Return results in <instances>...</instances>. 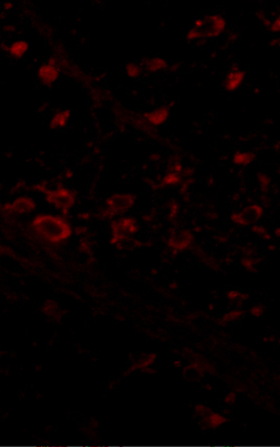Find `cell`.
I'll list each match as a JSON object with an SVG mask.
<instances>
[{"mask_svg": "<svg viewBox=\"0 0 280 447\" xmlns=\"http://www.w3.org/2000/svg\"><path fill=\"white\" fill-rule=\"evenodd\" d=\"M31 228L39 238L49 244H61L67 241L73 229L65 218L57 215L42 213L31 221Z\"/></svg>", "mask_w": 280, "mask_h": 447, "instance_id": "6da1fadb", "label": "cell"}, {"mask_svg": "<svg viewBox=\"0 0 280 447\" xmlns=\"http://www.w3.org/2000/svg\"><path fill=\"white\" fill-rule=\"evenodd\" d=\"M226 27V20L219 14H208L195 20L194 25L187 33L190 41L210 39L220 36Z\"/></svg>", "mask_w": 280, "mask_h": 447, "instance_id": "7a4b0ae2", "label": "cell"}, {"mask_svg": "<svg viewBox=\"0 0 280 447\" xmlns=\"http://www.w3.org/2000/svg\"><path fill=\"white\" fill-rule=\"evenodd\" d=\"M135 200V195L130 193H117L110 195L101 211V218L110 219L124 214L134 206Z\"/></svg>", "mask_w": 280, "mask_h": 447, "instance_id": "3957f363", "label": "cell"}, {"mask_svg": "<svg viewBox=\"0 0 280 447\" xmlns=\"http://www.w3.org/2000/svg\"><path fill=\"white\" fill-rule=\"evenodd\" d=\"M44 196L46 203L59 210L64 216H66L76 204V194L65 187H57L54 190L48 189Z\"/></svg>", "mask_w": 280, "mask_h": 447, "instance_id": "277c9868", "label": "cell"}, {"mask_svg": "<svg viewBox=\"0 0 280 447\" xmlns=\"http://www.w3.org/2000/svg\"><path fill=\"white\" fill-rule=\"evenodd\" d=\"M138 231L136 220L132 217H122L111 223L110 244L120 247L129 240Z\"/></svg>", "mask_w": 280, "mask_h": 447, "instance_id": "5b68a950", "label": "cell"}, {"mask_svg": "<svg viewBox=\"0 0 280 447\" xmlns=\"http://www.w3.org/2000/svg\"><path fill=\"white\" fill-rule=\"evenodd\" d=\"M36 201L29 196H19L1 206L2 212L10 215H25L36 210Z\"/></svg>", "mask_w": 280, "mask_h": 447, "instance_id": "8992f818", "label": "cell"}, {"mask_svg": "<svg viewBox=\"0 0 280 447\" xmlns=\"http://www.w3.org/2000/svg\"><path fill=\"white\" fill-rule=\"evenodd\" d=\"M264 213V207L260 205L247 206L241 211L234 212L231 215V220L238 226L247 227L252 222L262 218Z\"/></svg>", "mask_w": 280, "mask_h": 447, "instance_id": "52a82bcc", "label": "cell"}, {"mask_svg": "<svg viewBox=\"0 0 280 447\" xmlns=\"http://www.w3.org/2000/svg\"><path fill=\"white\" fill-rule=\"evenodd\" d=\"M60 74L61 70L57 66V61L55 58H49L46 63L40 65L37 70V80L44 86L54 84L59 79Z\"/></svg>", "mask_w": 280, "mask_h": 447, "instance_id": "ba28073f", "label": "cell"}, {"mask_svg": "<svg viewBox=\"0 0 280 447\" xmlns=\"http://www.w3.org/2000/svg\"><path fill=\"white\" fill-rule=\"evenodd\" d=\"M194 243V235L190 231L181 230L172 232L167 239V246L175 254L190 248Z\"/></svg>", "mask_w": 280, "mask_h": 447, "instance_id": "9c48e42d", "label": "cell"}, {"mask_svg": "<svg viewBox=\"0 0 280 447\" xmlns=\"http://www.w3.org/2000/svg\"><path fill=\"white\" fill-rule=\"evenodd\" d=\"M197 414L204 418L205 423L207 424V427L210 429H219L228 421L225 415L219 414L218 412L212 411L204 404L199 407Z\"/></svg>", "mask_w": 280, "mask_h": 447, "instance_id": "30bf717a", "label": "cell"}, {"mask_svg": "<svg viewBox=\"0 0 280 447\" xmlns=\"http://www.w3.org/2000/svg\"><path fill=\"white\" fill-rule=\"evenodd\" d=\"M169 116H170V107L168 106L159 107L150 111H148L144 114L146 121L152 126L163 125L165 121L168 120Z\"/></svg>", "mask_w": 280, "mask_h": 447, "instance_id": "8fae6325", "label": "cell"}, {"mask_svg": "<svg viewBox=\"0 0 280 447\" xmlns=\"http://www.w3.org/2000/svg\"><path fill=\"white\" fill-rule=\"evenodd\" d=\"M246 78V73L239 68H233L227 74L224 80V88L226 91L232 93L236 91L243 83Z\"/></svg>", "mask_w": 280, "mask_h": 447, "instance_id": "7c38bea8", "label": "cell"}, {"mask_svg": "<svg viewBox=\"0 0 280 447\" xmlns=\"http://www.w3.org/2000/svg\"><path fill=\"white\" fill-rule=\"evenodd\" d=\"M141 66L148 73L161 72L168 68V63L162 57L147 58L141 63Z\"/></svg>", "mask_w": 280, "mask_h": 447, "instance_id": "4fadbf2b", "label": "cell"}, {"mask_svg": "<svg viewBox=\"0 0 280 447\" xmlns=\"http://www.w3.org/2000/svg\"><path fill=\"white\" fill-rule=\"evenodd\" d=\"M29 43L25 39H18L12 42L9 46L7 52L11 57L14 59H21L23 56H25V53L29 50Z\"/></svg>", "mask_w": 280, "mask_h": 447, "instance_id": "5bb4252c", "label": "cell"}, {"mask_svg": "<svg viewBox=\"0 0 280 447\" xmlns=\"http://www.w3.org/2000/svg\"><path fill=\"white\" fill-rule=\"evenodd\" d=\"M71 117V110L69 109H64L58 110L53 114L49 121V127L51 129H62L66 126L67 122Z\"/></svg>", "mask_w": 280, "mask_h": 447, "instance_id": "9a60e30c", "label": "cell"}, {"mask_svg": "<svg viewBox=\"0 0 280 447\" xmlns=\"http://www.w3.org/2000/svg\"><path fill=\"white\" fill-rule=\"evenodd\" d=\"M256 159V155L249 151H238L233 154L232 162L234 165L239 166H247L252 164Z\"/></svg>", "mask_w": 280, "mask_h": 447, "instance_id": "2e32d148", "label": "cell"}, {"mask_svg": "<svg viewBox=\"0 0 280 447\" xmlns=\"http://www.w3.org/2000/svg\"><path fill=\"white\" fill-rule=\"evenodd\" d=\"M143 66H141V64H138V63H135V62H130L128 63L126 66H125V73L127 75V77L131 78V79H136L138 77L141 76V74L143 72Z\"/></svg>", "mask_w": 280, "mask_h": 447, "instance_id": "e0dca14e", "label": "cell"}, {"mask_svg": "<svg viewBox=\"0 0 280 447\" xmlns=\"http://www.w3.org/2000/svg\"><path fill=\"white\" fill-rule=\"evenodd\" d=\"M181 176L180 173L170 171L167 172L162 179V186H174L178 185L181 182Z\"/></svg>", "mask_w": 280, "mask_h": 447, "instance_id": "ac0fdd59", "label": "cell"}, {"mask_svg": "<svg viewBox=\"0 0 280 447\" xmlns=\"http://www.w3.org/2000/svg\"><path fill=\"white\" fill-rule=\"evenodd\" d=\"M243 315L244 311L239 310V309H234V310H231L230 312L222 316V318H221V322L225 323V324H228V323H231V322H233L235 320L240 319Z\"/></svg>", "mask_w": 280, "mask_h": 447, "instance_id": "d6986e66", "label": "cell"}, {"mask_svg": "<svg viewBox=\"0 0 280 447\" xmlns=\"http://www.w3.org/2000/svg\"><path fill=\"white\" fill-rule=\"evenodd\" d=\"M227 298L230 302H244L248 300L249 295L238 290H230L227 293Z\"/></svg>", "mask_w": 280, "mask_h": 447, "instance_id": "ffe728a7", "label": "cell"}, {"mask_svg": "<svg viewBox=\"0 0 280 447\" xmlns=\"http://www.w3.org/2000/svg\"><path fill=\"white\" fill-rule=\"evenodd\" d=\"M156 360V356L154 354H149L148 357L142 359L139 363H137V364L135 365L137 369L139 370H142V369H146L148 367H149V365H151L152 363H154Z\"/></svg>", "mask_w": 280, "mask_h": 447, "instance_id": "44dd1931", "label": "cell"}, {"mask_svg": "<svg viewBox=\"0 0 280 447\" xmlns=\"http://www.w3.org/2000/svg\"><path fill=\"white\" fill-rule=\"evenodd\" d=\"M242 265H243L244 268L247 271H252L255 269L256 265H257V262H256L255 259L252 258V257H245L242 262H241Z\"/></svg>", "mask_w": 280, "mask_h": 447, "instance_id": "7402d4cb", "label": "cell"}, {"mask_svg": "<svg viewBox=\"0 0 280 447\" xmlns=\"http://www.w3.org/2000/svg\"><path fill=\"white\" fill-rule=\"evenodd\" d=\"M249 313L251 315H253L255 317H260V316H262L264 314V308L262 305H254L253 307L250 308Z\"/></svg>", "mask_w": 280, "mask_h": 447, "instance_id": "603a6c76", "label": "cell"}, {"mask_svg": "<svg viewBox=\"0 0 280 447\" xmlns=\"http://www.w3.org/2000/svg\"><path fill=\"white\" fill-rule=\"evenodd\" d=\"M269 28H270V31L273 32V33H278V32H280V15H279L274 21L273 23L269 24Z\"/></svg>", "mask_w": 280, "mask_h": 447, "instance_id": "cb8c5ba5", "label": "cell"}, {"mask_svg": "<svg viewBox=\"0 0 280 447\" xmlns=\"http://www.w3.org/2000/svg\"><path fill=\"white\" fill-rule=\"evenodd\" d=\"M48 186L44 183V182H39V183H37L35 184L33 187H32V190L35 191V192H37V193H40V194H45L46 191L48 190Z\"/></svg>", "mask_w": 280, "mask_h": 447, "instance_id": "d4e9b609", "label": "cell"}, {"mask_svg": "<svg viewBox=\"0 0 280 447\" xmlns=\"http://www.w3.org/2000/svg\"><path fill=\"white\" fill-rule=\"evenodd\" d=\"M237 399V397H236V394L234 392H229L225 397H224V402L228 405H232L233 403H235Z\"/></svg>", "mask_w": 280, "mask_h": 447, "instance_id": "484cf974", "label": "cell"}, {"mask_svg": "<svg viewBox=\"0 0 280 447\" xmlns=\"http://www.w3.org/2000/svg\"><path fill=\"white\" fill-rule=\"evenodd\" d=\"M251 230H252V232L257 233V234H259V235H261V236H262L265 232H267V230L265 229L264 226L259 225V224L253 225V226L251 227Z\"/></svg>", "mask_w": 280, "mask_h": 447, "instance_id": "4316f807", "label": "cell"}, {"mask_svg": "<svg viewBox=\"0 0 280 447\" xmlns=\"http://www.w3.org/2000/svg\"><path fill=\"white\" fill-rule=\"evenodd\" d=\"M178 213H179V205L177 203H174L170 206L169 216H170L171 218H177Z\"/></svg>", "mask_w": 280, "mask_h": 447, "instance_id": "83f0119b", "label": "cell"}, {"mask_svg": "<svg viewBox=\"0 0 280 447\" xmlns=\"http://www.w3.org/2000/svg\"><path fill=\"white\" fill-rule=\"evenodd\" d=\"M261 237H262L264 240H265V241H270V240L272 239V234L267 231V232H265Z\"/></svg>", "mask_w": 280, "mask_h": 447, "instance_id": "f1b7e54d", "label": "cell"}, {"mask_svg": "<svg viewBox=\"0 0 280 447\" xmlns=\"http://www.w3.org/2000/svg\"><path fill=\"white\" fill-rule=\"evenodd\" d=\"M13 4L12 2H6L4 4V9H6V10H11V9H13Z\"/></svg>", "mask_w": 280, "mask_h": 447, "instance_id": "f546056e", "label": "cell"}, {"mask_svg": "<svg viewBox=\"0 0 280 447\" xmlns=\"http://www.w3.org/2000/svg\"><path fill=\"white\" fill-rule=\"evenodd\" d=\"M274 233H275V235H276L277 237H280V227H278V228H276L275 232H274Z\"/></svg>", "mask_w": 280, "mask_h": 447, "instance_id": "4dcf8cb0", "label": "cell"}, {"mask_svg": "<svg viewBox=\"0 0 280 447\" xmlns=\"http://www.w3.org/2000/svg\"><path fill=\"white\" fill-rule=\"evenodd\" d=\"M269 248H270V250H273V251H275V250H276V246H274V245H270V246H269Z\"/></svg>", "mask_w": 280, "mask_h": 447, "instance_id": "1f68e13d", "label": "cell"}]
</instances>
